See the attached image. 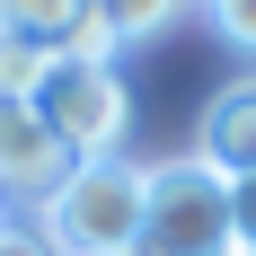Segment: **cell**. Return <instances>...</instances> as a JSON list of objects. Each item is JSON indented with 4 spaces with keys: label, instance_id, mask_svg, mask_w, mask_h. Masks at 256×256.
<instances>
[{
    "label": "cell",
    "instance_id": "cell-6",
    "mask_svg": "<svg viewBox=\"0 0 256 256\" xmlns=\"http://www.w3.org/2000/svg\"><path fill=\"white\" fill-rule=\"evenodd\" d=\"M88 9H98V0H0V26H9V36H26V44H71L80 26H88Z\"/></svg>",
    "mask_w": 256,
    "mask_h": 256
},
{
    "label": "cell",
    "instance_id": "cell-3",
    "mask_svg": "<svg viewBox=\"0 0 256 256\" xmlns=\"http://www.w3.org/2000/svg\"><path fill=\"white\" fill-rule=\"evenodd\" d=\"M26 106L53 124V142H62L71 159H115L124 115H132V98H124V80H115V62H88V53H53Z\"/></svg>",
    "mask_w": 256,
    "mask_h": 256
},
{
    "label": "cell",
    "instance_id": "cell-4",
    "mask_svg": "<svg viewBox=\"0 0 256 256\" xmlns=\"http://www.w3.org/2000/svg\"><path fill=\"white\" fill-rule=\"evenodd\" d=\"M71 177H80V159L53 142V124L26 98H0V204L9 212H44Z\"/></svg>",
    "mask_w": 256,
    "mask_h": 256
},
{
    "label": "cell",
    "instance_id": "cell-8",
    "mask_svg": "<svg viewBox=\"0 0 256 256\" xmlns=\"http://www.w3.org/2000/svg\"><path fill=\"white\" fill-rule=\"evenodd\" d=\"M44 62H53V44H26V36H9V26H0V98H36Z\"/></svg>",
    "mask_w": 256,
    "mask_h": 256
},
{
    "label": "cell",
    "instance_id": "cell-9",
    "mask_svg": "<svg viewBox=\"0 0 256 256\" xmlns=\"http://www.w3.org/2000/svg\"><path fill=\"white\" fill-rule=\"evenodd\" d=\"M0 256H62V238L44 230V212H9L0 204Z\"/></svg>",
    "mask_w": 256,
    "mask_h": 256
},
{
    "label": "cell",
    "instance_id": "cell-5",
    "mask_svg": "<svg viewBox=\"0 0 256 256\" xmlns=\"http://www.w3.org/2000/svg\"><path fill=\"white\" fill-rule=\"evenodd\" d=\"M194 159H204L212 177H230V186H256V80H238V88H221L204 106Z\"/></svg>",
    "mask_w": 256,
    "mask_h": 256
},
{
    "label": "cell",
    "instance_id": "cell-1",
    "mask_svg": "<svg viewBox=\"0 0 256 256\" xmlns=\"http://www.w3.org/2000/svg\"><path fill=\"white\" fill-rule=\"evenodd\" d=\"M142 256H238V186L212 177L204 159H168V168H150Z\"/></svg>",
    "mask_w": 256,
    "mask_h": 256
},
{
    "label": "cell",
    "instance_id": "cell-11",
    "mask_svg": "<svg viewBox=\"0 0 256 256\" xmlns=\"http://www.w3.org/2000/svg\"><path fill=\"white\" fill-rule=\"evenodd\" d=\"M124 256H142V248H124Z\"/></svg>",
    "mask_w": 256,
    "mask_h": 256
},
{
    "label": "cell",
    "instance_id": "cell-7",
    "mask_svg": "<svg viewBox=\"0 0 256 256\" xmlns=\"http://www.w3.org/2000/svg\"><path fill=\"white\" fill-rule=\"evenodd\" d=\"M177 9H186V0H98V18H106V36H115V44H142V36H159Z\"/></svg>",
    "mask_w": 256,
    "mask_h": 256
},
{
    "label": "cell",
    "instance_id": "cell-2",
    "mask_svg": "<svg viewBox=\"0 0 256 256\" xmlns=\"http://www.w3.org/2000/svg\"><path fill=\"white\" fill-rule=\"evenodd\" d=\"M142 212H150V168L80 159V177L44 204V230L62 238V256H124L142 248Z\"/></svg>",
    "mask_w": 256,
    "mask_h": 256
},
{
    "label": "cell",
    "instance_id": "cell-10",
    "mask_svg": "<svg viewBox=\"0 0 256 256\" xmlns=\"http://www.w3.org/2000/svg\"><path fill=\"white\" fill-rule=\"evenodd\" d=\"M204 9H212V26H221L238 53H256V0H204Z\"/></svg>",
    "mask_w": 256,
    "mask_h": 256
}]
</instances>
